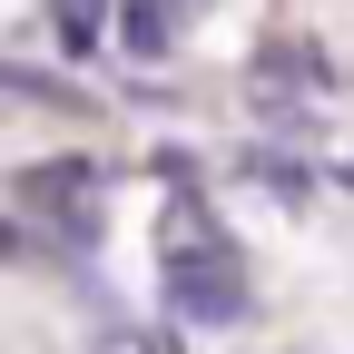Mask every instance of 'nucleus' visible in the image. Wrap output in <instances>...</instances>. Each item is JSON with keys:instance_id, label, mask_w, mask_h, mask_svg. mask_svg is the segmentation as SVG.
I'll use <instances>...</instances> for the list:
<instances>
[{"instance_id": "nucleus-1", "label": "nucleus", "mask_w": 354, "mask_h": 354, "mask_svg": "<svg viewBox=\"0 0 354 354\" xmlns=\"http://www.w3.org/2000/svg\"><path fill=\"white\" fill-rule=\"evenodd\" d=\"M177 305L207 315V325H227V315H246V286H236L227 256H177Z\"/></svg>"}, {"instance_id": "nucleus-2", "label": "nucleus", "mask_w": 354, "mask_h": 354, "mask_svg": "<svg viewBox=\"0 0 354 354\" xmlns=\"http://www.w3.org/2000/svg\"><path fill=\"white\" fill-rule=\"evenodd\" d=\"M50 10H59V39H69V50H88V39H99V10H109V0H50Z\"/></svg>"}, {"instance_id": "nucleus-3", "label": "nucleus", "mask_w": 354, "mask_h": 354, "mask_svg": "<svg viewBox=\"0 0 354 354\" xmlns=\"http://www.w3.org/2000/svg\"><path fill=\"white\" fill-rule=\"evenodd\" d=\"M128 50H138V59H158V50H167V20H148V10H128Z\"/></svg>"}]
</instances>
